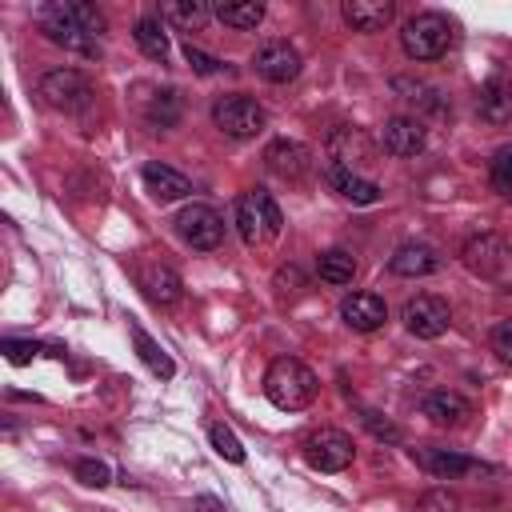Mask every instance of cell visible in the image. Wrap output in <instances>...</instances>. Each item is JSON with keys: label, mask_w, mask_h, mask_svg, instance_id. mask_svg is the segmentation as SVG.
I'll return each mask as SVG.
<instances>
[{"label": "cell", "mask_w": 512, "mask_h": 512, "mask_svg": "<svg viewBox=\"0 0 512 512\" xmlns=\"http://www.w3.org/2000/svg\"><path fill=\"white\" fill-rule=\"evenodd\" d=\"M380 144H384L388 156L408 160V156L424 152L428 132H424V124H420L416 116H392V120H384V128H380Z\"/></svg>", "instance_id": "12"}, {"label": "cell", "mask_w": 512, "mask_h": 512, "mask_svg": "<svg viewBox=\"0 0 512 512\" xmlns=\"http://www.w3.org/2000/svg\"><path fill=\"white\" fill-rule=\"evenodd\" d=\"M316 388H320L316 384V372L304 360H296V356H276L268 364V372H264V396L276 408H284V412L308 408L316 400Z\"/></svg>", "instance_id": "2"}, {"label": "cell", "mask_w": 512, "mask_h": 512, "mask_svg": "<svg viewBox=\"0 0 512 512\" xmlns=\"http://www.w3.org/2000/svg\"><path fill=\"white\" fill-rule=\"evenodd\" d=\"M304 460L316 468V472H344L352 460H356V444L348 432L340 428H316L308 440H304Z\"/></svg>", "instance_id": "6"}, {"label": "cell", "mask_w": 512, "mask_h": 512, "mask_svg": "<svg viewBox=\"0 0 512 512\" xmlns=\"http://www.w3.org/2000/svg\"><path fill=\"white\" fill-rule=\"evenodd\" d=\"M276 284L284 288V284H292V288H300V272L296 268H280V276H276Z\"/></svg>", "instance_id": "37"}, {"label": "cell", "mask_w": 512, "mask_h": 512, "mask_svg": "<svg viewBox=\"0 0 512 512\" xmlns=\"http://www.w3.org/2000/svg\"><path fill=\"white\" fill-rule=\"evenodd\" d=\"M360 420H364V428H368L376 440H388V444H396V440H400V428H396L392 420H384L380 412H372V408H360Z\"/></svg>", "instance_id": "32"}, {"label": "cell", "mask_w": 512, "mask_h": 512, "mask_svg": "<svg viewBox=\"0 0 512 512\" xmlns=\"http://www.w3.org/2000/svg\"><path fill=\"white\" fill-rule=\"evenodd\" d=\"M176 232H180V240L192 244L196 252H212V248H220V240H224V216H220L216 208H208V204H188V208H180V216H176Z\"/></svg>", "instance_id": "7"}, {"label": "cell", "mask_w": 512, "mask_h": 512, "mask_svg": "<svg viewBox=\"0 0 512 512\" xmlns=\"http://www.w3.org/2000/svg\"><path fill=\"white\" fill-rule=\"evenodd\" d=\"M212 16L236 32H248L264 20V4L260 0H232V4H212Z\"/></svg>", "instance_id": "22"}, {"label": "cell", "mask_w": 512, "mask_h": 512, "mask_svg": "<svg viewBox=\"0 0 512 512\" xmlns=\"http://www.w3.org/2000/svg\"><path fill=\"white\" fill-rule=\"evenodd\" d=\"M40 28L52 44L76 52V56H100V32H104V16L96 4L88 0H64V4H48L40 12Z\"/></svg>", "instance_id": "1"}, {"label": "cell", "mask_w": 512, "mask_h": 512, "mask_svg": "<svg viewBox=\"0 0 512 512\" xmlns=\"http://www.w3.org/2000/svg\"><path fill=\"white\" fill-rule=\"evenodd\" d=\"M476 112L488 124H508L512 120V80L508 76L484 80L480 84V96H476Z\"/></svg>", "instance_id": "18"}, {"label": "cell", "mask_w": 512, "mask_h": 512, "mask_svg": "<svg viewBox=\"0 0 512 512\" xmlns=\"http://www.w3.org/2000/svg\"><path fill=\"white\" fill-rule=\"evenodd\" d=\"M448 324H452V312H448V304H444L440 296L420 292V296H412V300L404 304V328H408L412 336H420V340L444 336Z\"/></svg>", "instance_id": "9"}, {"label": "cell", "mask_w": 512, "mask_h": 512, "mask_svg": "<svg viewBox=\"0 0 512 512\" xmlns=\"http://www.w3.org/2000/svg\"><path fill=\"white\" fill-rule=\"evenodd\" d=\"M388 268H392L396 276H432V272L440 268V256H436V248L412 240V244H400V248L392 252Z\"/></svg>", "instance_id": "20"}, {"label": "cell", "mask_w": 512, "mask_h": 512, "mask_svg": "<svg viewBox=\"0 0 512 512\" xmlns=\"http://www.w3.org/2000/svg\"><path fill=\"white\" fill-rule=\"evenodd\" d=\"M196 508H200V512H224V508H220L212 496H196Z\"/></svg>", "instance_id": "38"}, {"label": "cell", "mask_w": 512, "mask_h": 512, "mask_svg": "<svg viewBox=\"0 0 512 512\" xmlns=\"http://www.w3.org/2000/svg\"><path fill=\"white\" fill-rule=\"evenodd\" d=\"M416 512H460V500H456V492H448V488H428V492L416 500Z\"/></svg>", "instance_id": "30"}, {"label": "cell", "mask_w": 512, "mask_h": 512, "mask_svg": "<svg viewBox=\"0 0 512 512\" xmlns=\"http://www.w3.org/2000/svg\"><path fill=\"white\" fill-rule=\"evenodd\" d=\"M4 352H8L12 364H28L36 356V344H28V340H4Z\"/></svg>", "instance_id": "36"}, {"label": "cell", "mask_w": 512, "mask_h": 512, "mask_svg": "<svg viewBox=\"0 0 512 512\" xmlns=\"http://www.w3.org/2000/svg\"><path fill=\"white\" fill-rule=\"evenodd\" d=\"M340 16L352 32H384L396 16V4L392 0H344Z\"/></svg>", "instance_id": "17"}, {"label": "cell", "mask_w": 512, "mask_h": 512, "mask_svg": "<svg viewBox=\"0 0 512 512\" xmlns=\"http://www.w3.org/2000/svg\"><path fill=\"white\" fill-rule=\"evenodd\" d=\"M492 188L500 196H512V144L492 156Z\"/></svg>", "instance_id": "31"}, {"label": "cell", "mask_w": 512, "mask_h": 512, "mask_svg": "<svg viewBox=\"0 0 512 512\" xmlns=\"http://www.w3.org/2000/svg\"><path fill=\"white\" fill-rule=\"evenodd\" d=\"M208 440H212V448H216L224 460L244 464V448H240V440H236V432H232L228 424H212V428H208Z\"/></svg>", "instance_id": "29"}, {"label": "cell", "mask_w": 512, "mask_h": 512, "mask_svg": "<svg viewBox=\"0 0 512 512\" xmlns=\"http://www.w3.org/2000/svg\"><path fill=\"white\" fill-rule=\"evenodd\" d=\"M460 260H464V268H468L472 276L492 280V276H500L504 264H508V240H504L500 232H476V236L464 240Z\"/></svg>", "instance_id": "8"}, {"label": "cell", "mask_w": 512, "mask_h": 512, "mask_svg": "<svg viewBox=\"0 0 512 512\" xmlns=\"http://www.w3.org/2000/svg\"><path fill=\"white\" fill-rule=\"evenodd\" d=\"M340 316H344V324L352 332H376L388 320V304L376 292H352V296H344Z\"/></svg>", "instance_id": "14"}, {"label": "cell", "mask_w": 512, "mask_h": 512, "mask_svg": "<svg viewBox=\"0 0 512 512\" xmlns=\"http://www.w3.org/2000/svg\"><path fill=\"white\" fill-rule=\"evenodd\" d=\"M148 120H152L156 128H172V124L180 120V92H176V88L156 92V100L148 104Z\"/></svg>", "instance_id": "28"}, {"label": "cell", "mask_w": 512, "mask_h": 512, "mask_svg": "<svg viewBox=\"0 0 512 512\" xmlns=\"http://www.w3.org/2000/svg\"><path fill=\"white\" fill-rule=\"evenodd\" d=\"M144 184H148V192L156 196V200H180V196H188L192 192V180L184 176V172H176V168H168V164H144Z\"/></svg>", "instance_id": "21"}, {"label": "cell", "mask_w": 512, "mask_h": 512, "mask_svg": "<svg viewBox=\"0 0 512 512\" xmlns=\"http://www.w3.org/2000/svg\"><path fill=\"white\" fill-rule=\"evenodd\" d=\"M400 48L408 60H440L452 48V24L440 12H416L400 28Z\"/></svg>", "instance_id": "3"}, {"label": "cell", "mask_w": 512, "mask_h": 512, "mask_svg": "<svg viewBox=\"0 0 512 512\" xmlns=\"http://www.w3.org/2000/svg\"><path fill=\"white\" fill-rule=\"evenodd\" d=\"M76 476H80L84 484H92V488H104L112 472H108L104 460H76Z\"/></svg>", "instance_id": "34"}, {"label": "cell", "mask_w": 512, "mask_h": 512, "mask_svg": "<svg viewBox=\"0 0 512 512\" xmlns=\"http://www.w3.org/2000/svg\"><path fill=\"white\" fill-rule=\"evenodd\" d=\"M412 456H416V464H420L424 472H432L436 480H456V476H464V472H480V464L468 460V456L456 452V448H436V444H428V448H412Z\"/></svg>", "instance_id": "16"}, {"label": "cell", "mask_w": 512, "mask_h": 512, "mask_svg": "<svg viewBox=\"0 0 512 512\" xmlns=\"http://www.w3.org/2000/svg\"><path fill=\"white\" fill-rule=\"evenodd\" d=\"M132 36H136V44H140L144 56H152V60H168V32H164V24H160L156 16L136 20Z\"/></svg>", "instance_id": "24"}, {"label": "cell", "mask_w": 512, "mask_h": 512, "mask_svg": "<svg viewBox=\"0 0 512 512\" xmlns=\"http://www.w3.org/2000/svg\"><path fill=\"white\" fill-rule=\"evenodd\" d=\"M136 284H140V292H144L152 304H160V308H168V304H176V300L184 296L180 272H176L172 264H164V260H144V264L136 268Z\"/></svg>", "instance_id": "10"}, {"label": "cell", "mask_w": 512, "mask_h": 512, "mask_svg": "<svg viewBox=\"0 0 512 512\" xmlns=\"http://www.w3.org/2000/svg\"><path fill=\"white\" fill-rule=\"evenodd\" d=\"M324 176H328V184H332L344 200H352V204H376V200H380V184H376V180H364V176H356L352 168H344V164H336V160L324 164Z\"/></svg>", "instance_id": "19"}, {"label": "cell", "mask_w": 512, "mask_h": 512, "mask_svg": "<svg viewBox=\"0 0 512 512\" xmlns=\"http://www.w3.org/2000/svg\"><path fill=\"white\" fill-rule=\"evenodd\" d=\"M264 164H268L272 176L296 184V180H304V176L312 172V152H308L300 140H272V144L264 148Z\"/></svg>", "instance_id": "13"}, {"label": "cell", "mask_w": 512, "mask_h": 512, "mask_svg": "<svg viewBox=\"0 0 512 512\" xmlns=\"http://www.w3.org/2000/svg\"><path fill=\"white\" fill-rule=\"evenodd\" d=\"M164 16L172 24H180V28H200L212 16V4H204V0H172V4H164Z\"/></svg>", "instance_id": "27"}, {"label": "cell", "mask_w": 512, "mask_h": 512, "mask_svg": "<svg viewBox=\"0 0 512 512\" xmlns=\"http://www.w3.org/2000/svg\"><path fill=\"white\" fill-rule=\"evenodd\" d=\"M316 272H320L324 284H352V276H356V256L344 252V248H328V252H320Z\"/></svg>", "instance_id": "23"}, {"label": "cell", "mask_w": 512, "mask_h": 512, "mask_svg": "<svg viewBox=\"0 0 512 512\" xmlns=\"http://www.w3.org/2000/svg\"><path fill=\"white\" fill-rule=\"evenodd\" d=\"M132 340H136V356H140L156 376H164V380H168V376L176 372V364L168 360V352H164V348H160L144 328H132Z\"/></svg>", "instance_id": "26"}, {"label": "cell", "mask_w": 512, "mask_h": 512, "mask_svg": "<svg viewBox=\"0 0 512 512\" xmlns=\"http://www.w3.org/2000/svg\"><path fill=\"white\" fill-rule=\"evenodd\" d=\"M36 92H40V100H44L48 108L68 112V116L88 112V108H92V100H96V92H92L88 76H84V72H76V68H52V72H44Z\"/></svg>", "instance_id": "4"}, {"label": "cell", "mask_w": 512, "mask_h": 512, "mask_svg": "<svg viewBox=\"0 0 512 512\" xmlns=\"http://www.w3.org/2000/svg\"><path fill=\"white\" fill-rule=\"evenodd\" d=\"M236 228H240V236H244V244H260V240H268V232H264V220H260V212H256V200H252V188L236 200Z\"/></svg>", "instance_id": "25"}, {"label": "cell", "mask_w": 512, "mask_h": 512, "mask_svg": "<svg viewBox=\"0 0 512 512\" xmlns=\"http://www.w3.org/2000/svg\"><path fill=\"white\" fill-rule=\"evenodd\" d=\"M420 412H424L432 424H440V428H456V424H464V420L472 416V404H468V396H460V392H452V388H432V392L420 400Z\"/></svg>", "instance_id": "15"}, {"label": "cell", "mask_w": 512, "mask_h": 512, "mask_svg": "<svg viewBox=\"0 0 512 512\" xmlns=\"http://www.w3.org/2000/svg\"><path fill=\"white\" fill-rule=\"evenodd\" d=\"M488 344H492V352H496L504 364H512V320H500V324L488 332Z\"/></svg>", "instance_id": "33"}, {"label": "cell", "mask_w": 512, "mask_h": 512, "mask_svg": "<svg viewBox=\"0 0 512 512\" xmlns=\"http://www.w3.org/2000/svg\"><path fill=\"white\" fill-rule=\"evenodd\" d=\"M212 120H216V128L224 132V136H236V140H248V136H256V132H264V108L252 100V96H244V92H228V96H220L216 104H212Z\"/></svg>", "instance_id": "5"}, {"label": "cell", "mask_w": 512, "mask_h": 512, "mask_svg": "<svg viewBox=\"0 0 512 512\" xmlns=\"http://www.w3.org/2000/svg\"><path fill=\"white\" fill-rule=\"evenodd\" d=\"M184 60H188V64H192V72H200V76H212V72H220V68H224L216 56L200 52L196 44H188V48H184Z\"/></svg>", "instance_id": "35"}, {"label": "cell", "mask_w": 512, "mask_h": 512, "mask_svg": "<svg viewBox=\"0 0 512 512\" xmlns=\"http://www.w3.org/2000/svg\"><path fill=\"white\" fill-rule=\"evenodd\" d=\"M252 68H256V76H264L268 84H288V80L300 76V52H296L292 44H284V40H272V44L256 48Z\"/></svg>", "instance_id": "11"}]
</instances>
